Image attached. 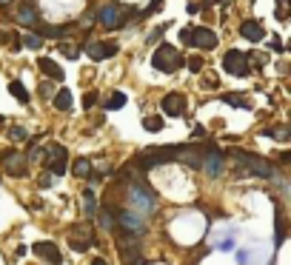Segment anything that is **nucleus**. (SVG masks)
Instances as JSON below:
<instances>
[{
	"label": "nucleus",
	"mask_w": 291,
	"mask_h": 265,
	"mask_svg": "<svg viewBox=\"0 0 291 265\" xmlns=\"http://www.w3.org/2000/svg\"><path fill=\"white\" fill-rule=\"evenodd\" d=\"M177 157H180V146H160V149H146L137 160L143 168H154V165L177 162Z\"/></svg>",
	"instance_id": "obj_1"
},
{
	"label": "nucleus",
	"mask_w": 291,
	"mask_h": 265,
	"mask_svg": "<svg viewBox=\"0 0 291 265\" xmlns=\"http://www.w3.org/2000/svg\"><path fill=\"white\" fill-rule=\"evenodd\" d=\"M152 66L157 71H163V74H172V71H177L180 66H183V57H180V52H177L175 46H157V52L152 54Z\"/></svg>",
	"instance_id": "obj_2"
},
{
	"label": "nucleus",
	"mask_w": 291,
	"mask_h": 265,
	"mask_svg": "<svg viewBox=\"0 0 291 265\" xmlns=\"http://www.w3.org/2000/svg\"><path fill=\"white\" fill-rule=\"evenodd\" d=\"M237 162H240V168H243L245 174H254V177H263V180L274 177V168H271L263 157H257V154H243V151H237Z\"/></svg>",
	"instance_id": "obj_3"
},
{
	"label": "nucleus",
	"mask_w": 291,
	"mask_h": 265,
	"mask_svg": "<svg viewBox=\"0 0 291 265\" xmlns=\"http://www.w3.org/2000/svg\"><path fill=\"white\" fill-rule=\"evenodd\" d=\"M126 17H128V9L126 6H117V3H106L103 9L97 12V20L106 29H120V26L126 23Z\"/></svg>",
	"instance_id": "obj_4"
},
{
	"label": "nucleus",
	"mask_w": 291,
	"mask_h": 265,
	"mask_svg": "<svg viewBox=\"0 0 291 265\" xmlns=\"http://www.w3.org/2000/svg\"><path fill=\"white\" fill-rule=\"evenodd\" d=\"M128 200H131V206L137 208L140 214H154V203H157V197L152 194V191H146L143 185H131L128 188Z\"/></svg>",
	"instance_id": "obj_5"
},
{
	"label": "nucleus",
	"mask_w": 291,
	"mask_h": 265,
	"mask_svg": "<svg viewBox=\"0 0 291 265\" xmlns=\"http://www.w3.org/2000/svg\"><path fill=\"white\" fill-rule=\"evenodd\" d=\"M223 69L229 71L232 77H245L248 74V57H245L243 52H237V49H232V52H226V57H223Z\"/></svg>",
	"instance_id": "obj_6"
},
{
	"label": "nucleus",
	"mask_w": 291,
	"mask_h": 265,
	"mask_svg": "<svg viewBox=\"0 0 291 265\" xmlns=\"http://www.w3.org/2000/svg\"><path fill=\"white\" fill-rule=\"evenodd\" d=\"M200 165H203V171L209 174V177H220V171H223V151L211 146V149L200 157Z\"/></svg>",
	"instance_id": "obj_7"
},
{
	"label": "nucleus",
	"mask_w": 291,
	"mask_h": 265,
	"mask_svg": "<svg viewBox=\"0 0 291 265\" xmlns=\"http://www.w3.org/2000/svg\"><path fill=\"white\" fill-rule=\"evenodd\" d=\"M32 251L37 254V260H43V263H49V265H60L63 263V254H60V248L55 245V242H37Z\"/></svg>",
	"instance_id": "obj_8"
},
{
	"label": "nucleus",
	"mask_w": 291,
	"mask_h": 265,
	"mask_svg": "<svg viewBox=\"0 0 291 265\" xmlns=\"http://www.w3.org/2000/svg\"><path fill=\"white\" fill-rule=\"evenodd\" d=\"M83 49H86V54L92 60H106V57H115L117 54V43H100V40H92Z\"/></svg>",
	"instance_id": "obj_9"
},
{
	"label": "nucleus",
	"mask_w": 291,
	"mask_h": 265,
	"mask_svg": "<svg viewBox=\"0 0 291 265\" xmlns=\"http://www.w3.org/2000/svg\"><path fill=\"white\" fill-rule=\"evenodd\" d=\"M188 46H200V49H217V35L209 32V29H191V37H188Z\"/></svg>",
	"instance_id": "obj_10"
},
{
	"label": "nucleus",
	"mask_w": 291,
	"mask_h": 265,
	"mask_svg": "<svg viewBox=\"0 0 291 265\" xmlns=\"http://www.w3.org/2000/svg\"><path fill=\"white\" fill-rule=\"evenodd\" d=\"M3 165H6V171L12 177H20L26 171V157H20L14 149H9V151H3Z\"/></svg>",
	"instance_id": "obj_11"
},
{
	"label": "nucleus",
	"mask_w": 291,
	"mask_h": 265,
	"mask_svg": "<svg viewBox=\"0 0 291 265\" xmlns=\"http://www.w3.org/2000/svg\"><path fill=\"white\" fill-rule=\"evenodd\" d=\"M163 111L166 114H186V97L183 94H166L163 97Z\"/></svg>",
	"instance_id": "obj_12"
},
{
	"label": "nucleus",
	"mask_w": 291,
	"mask_h": 265,
	"mask_svg": "<svg viewBox=\"0 0 291 265\" xmlns=\"http://www.w3.org/2000/svg\"><path fill=\"white\" fill-rule=\"evenodd\" d=\"M117 222L128 231V234H143V219L137 214H131V211H120L117 214Z\"/></svg>",
	"instance_id": "obj_13"
},
{
	"label": "nucleus",
	"mask_w": 291,
	"mask_h": 265,
	"mask_svg": "<svg viewBox=\"0 0 291 265\" xmlns=\"http://www.w3.org/2000/svg\"><path fill=\"white\" fill-rule=\"evenodd\" d=\"M240 35H243L245 40H251V43H260V40L266 37V29L257 23V20H245V23L240 26Z\"/></svg>",
	"instance_id": "obj_14"
},
{
	"label": "nucleus",
	"mask_w": 291,
	"mask_h": 265,
	"mask_svg": "<svg viewBox=\"0 0 291 265\" xmlns=\"http://www.w3.org/2000/svg\"><path fill=\"white\" fill-rule=\"evenodd\" d=\"M17 23L26 26V29H35V23H40V17H37V12L32 6H20L17 9Z\"/></svg>",
	"instance_id": "obj_15"
},
{
	"label": "nucleus",
	"mask_w": 291,
	"mask_h": 265,
	"mask_svg": "<svg viewBox=\"0 0 291 265\" xmlns=\"http://www.w3.org/2000/svg\"><path fill=\"white\" fill-rule=\"evenodd\" d=\"M37 69L43 71L46 77H52V80H63V69H60L55 60H49V57H40V63H37Z\"/></svg>",
	"instance_id": "obj_16"
},
{
	"label": "nucleus",
	"mask_w": 291,
	"mask_h": 265,
	"mask_svg": "<svg viewBox=\"0 0 291 265\" xmlns=\"http://www.w3.org/2000/svg\"><path fill=\"white\" fill-rule=\"evenodd\" d=\"M43 157H49V160H43V162H55V160H66L69 154H66V149H63V146L52 143L49 149H43Z\"/></svg>",
	"instance_id": "obj_17"
},
{
	"label": "nucleus",
	"mask_w": 291,
	"mask_h": 265,
	"mask_svg": "<svg viewBox=\"0 0 291 265\" xmlns=\"http://www.w3.org/2000/svg\"><path fill=\"white\" fill-rule=\"evenodd\" d=\"M52 103H55V108H60V111H69V108H71V92H69V89L58 92L55 97H52Z\"/></svg>",
	"instance_id": "obj_18"
},
{
	"label": "nucleus",
	"mask_w": 291,
	"mask_h": 265,
	"mask_svg": "<svg viewBox=\"0 0 291 265\" xmlns=\"http://www.w3.org/2000/svg\"><path fill=\"white\" fill-rule=\"evenodd\" d=\"M35 29L40 32L37 37H63L66 29H58V26H43V23H35Z\"/></svg>",
	"instance_id": "obj_19"
},
{
	"label": "nucleus",
	"mask_w": 291,
	"mask_h": 265,
	"mask_svg": "<svg viewBox=\"0 0 291 265\" xmlns=\"http://www.w3.org/2000/svg\"><path fill=\"white\" fill-rule=\"evenodd\" d=\"M9 92H12V97L14 100H20V103H29V92H26L20 83L14 80V83H9Z\"/></svg>",
	"instance_id": "obj_20"
},
{
	"label": "nucleus",
	"mask_w": 291,
	"mask_h": 265,
	"mask_svg": "<svg viewBox=\"0 0 291 265\" xmlns=\"http://www.w3.org/2000/svg\"><path fill=\"white\" fill-rule=\"evenodd\" d=\"M83 211H86V217H94V214H97V203H94L92 191H86V194H83Z\"/></svg>",
	"instance_id": "obj_21"
},
{
	"label": "nucleus",
	"mask_w": 291,
	"mask_h": 265,
	"mask_svg": "<svg viewBox=\"0 0 291 265\" xmlns=\"http://www.w3.org/2000/svg\"><path fill=\"white\" fill-rule=\"evenodd\" d=\"M71 171H74V177H80V180H83V177H89V174H92V162H89V160H77Z\"/></svg>",
	"instance_id": "obj_22"
},
{
	"label": "nucleus",
	"mask_w": 291,
	"mask_h": 265,
	"mask_svg": "<svg viewBox=\"0 0 291 265\" xmlns=\"http://www.w3.org/2000/svg\"><path fill=\"white\" fill-rule=\"evenodd\" d=\"M266 137H274V140H289V128L286 126H271V128H266Z\"/></svg>",
	"instance_id": "obj_23"
},
{
	"label": "nucleus",
	"mask_w": 291,
	"mask_h": 265,
	"mask_svg": "<svg viewBox=\"0 0 291 265\" xmlns=\"http://www.w3.org/2000/svg\"><path fill=\"white\" fill-rule=\"evenodd\" d=\"M20 43H23L26 49H32V52H37V49L43 46V37H37V35H23V37H20Z\"/></svg>",
	"instance_id": "obj_24"
},
{
	"label": "nucleus",
	"mask_w": 291,
	"mask_h": 265,
	"mask_svg": "<svg viewBox=\"0 0 291 265\" xmlns=\"http://www.w3.org/2000/svg\"><path fill=\"white\" fill-rule=\"evenodd\" d=\"M126 106V94L123 92H115L109 100H106V108H123Z\"/></svg>",
	"instance_id": "obj_25"
},
{
	"label": "nucleus",
	"mask_w": 291,
	"mask_h": 265,
	"mask_svg": "<svg viewBox=\"0 0 291 265\" xmlns=\"http://www.w3.org/2000/svg\"><path fill=\"white\" fill-rule=\"evenodd\" d=\"M143 128H146V131H160V128H163V117H146V120H143Z\"/></svg>",
	"instance_id": "obj_26"
},
{
	"label": "nucleus",
	"mask_w": 291,
	"mask_h": 265,
	"mask_svg": "<svg viewBox=\"0 0 291 265\" xmlns=\"http://www.w3.org/2000/svg\"><path fill=\"white\" fill-rule=\"evenodd\" d=\"M0 43H3V46H9V49H17L20 40H17V35H12V32H0Z\"/></svg>",
	"instance_id": "obj_27"
},
{
	"label": "nucleus",
	"mask_w": 291,
	"mask_h": 265,
	"mask_svg": "<svg viewBox=\"0 0 291 265\" xmlns=\"http://www.w3.org/2000/svg\"><path fill=\"white\" fill-rule=\"evenodd\" d=\"M223 100H226L229 106H237V108H245V106H248V103L243 100V97H240V94H226Z\"/></svg>",
	"instance_id": "obj_28"
},
{
	"label": "nucleus",
	"mask_w": 291,
	"mask_h": 265,
	"mask_svg": "<svg viewBox=\"0 0 291 265\" xmlns=\"http://www.w3.org/2000/svg\"><path fill=\"white\" fill-rule=\"evenodd\" d=\"M58 49H60V52H63V54H66L69 60H77V54H80V52H77V49L71 46V43H60Z\"/></svg>",
	"instance_id": "obj_29"
},
{
	"label": "nucleus",
	"mask_w": 291,
	"mask_h": 265,
	"mask_svg": "<svg viewBox=\"0 0 291 265\" xmlns=\"http://www.w3.org/2000/svg\"><path fill=\"white\" fill-rule=\"evenodd\" d=\"M183 63H186L188 69L194 71V74H200V71H203V60H200L197 54H194V57H188V60H183Z\"/></svg>",
	"instance_id": "obj_30"
},
{
	"label": "nucleus",
	"mask_w": 291,
	"mask_h": 265,
	"mask_svg": "<svg viewBox=\"0 0 291 265\" xmlns=\"http://www.w3.org/2000/svg\"><path fill=\"white\" fill-rule=\"evenodd\" d=\"M9 137H12V140H17V143H23V140L29 137V134H26V128H20V126H17V128H12V131H9Z\"/></svg>",
	"instance_id": "obj_31"
},
{
	"label": "nucleus",
	"mask_w": 291,
	"mask_h": 265,
	"mask_svg": "<svg viewBox=\"0 0 291 265\" xmlns=\"http://www.w3.org/2000/svg\"><path fill=\"white\" fill-rule=\"evenodd\" d=\"M52 174H58V177L60 174H66V160H55L52 162Z\"/></svg>",
	"instance_id": "obj_32"
},
{
	"label": "nucleus",
	"mask_w": 291,
	"mask_h": 265,
	"mask_svg": "<svg viewBox=\"0 0 291 265\" xmlns=\"http://www.w3.org/2000/svg\"><path fill=\"white\" fill-rule=\"evenodd\" d=\"M40 97H55V89H52V83H40Z\"/></svg>",
	"instance_id": "obj_33"
},
{
	"label": "nucleus",
	"mask_w": 291,
	"mask_h": 265,
	"mask_svg": "<svg viewBox=\"0 0 291 265\" xmlns=\"http://www.w3.org/2000/svg\"><path fill=\"white\" fill-rule=\"evenodd\" d=\"M94 103H97V92H89L86 97H83V108H92Z\"/></svg>",
	"instance_id": "obj_34"
},
{
	"label": "nucleus",
	"mask_w": 291,
	"mask_h": 265,
	"mask_svg": "<svg viewBox=\"0 0 291 265\" xmlns=\"http://www.w3.org/2000/svg\"><path fill=\"white\" fill-rule=\"evenodd\" d=\"M100 222H103L106 228H115V217H112L109 211H103V214H100Z\"/></svg>",
	"instance_id": "obj_35"
},
{
	"label": "nucleus",
	"mask_w": 291,
	"mask_h": 265,
	"mask_svg": "<svg viewBox=\"0 0 291 265\" xmlns=\"http://www.w3.org/2000/svg\"><path fill=\"white\" fill-rule=\"evenodd\" d=\"M52 177H55V174H40V180H37L40 188H49V185H52Z\"/></svg>",
	"instance_id": "obj_36"
},
{
	"label": "nucleus",
	"mask_w": 291,
	"mask_h": 265,
	"mask_svg": "<svg viewBox=\"0 0 291 265\" xmlns=\"http://www.w3.org/2000/svg\"><path fill=\"white\" fill-rule=\"evenodd\" d=\"M271 49H274V52H280V54H283V52H286V46H283V43H280L277 37H274V40H271Z\"/></svg>",
	"instance_id": "obj_37"
},
{
	"label": "nucleus",
	"mask_w": 291,
	"mask_h": 265,
	"mask_svg": "<svg viewBox=\"0 0 291 265\" xmlns=\"http://www.w3.org/2000/svg\"><path fill=\"white\" fill-rule=\"evenodd\" d=\"M203 137H206V128H194V140H203Z\"/></svg>",
	"instance_id": "obj_38"
},
{
	"label": "nucleus",
	"mask_w": 291,
	"mask_h": 265,
	"mask_svg": "<svg viewBox=\"0 0 291 265\" xmlns=\"http://www.w3.org/2000/svg\"><path fill=\"white\" fill-rule=\"evenodd\" d=\"M214 3H232V0H206V6H214Z\"/></svg>",
	"instance_id": "obj_39"
},
{
	"label": "nucleus",
	"mask_w": 291,
	"mask_h": 265,
	"mask_svg": "<svg viewBox=\"0 0 291 265\" xmlns=\"http://www.w3.org/2000/svg\"><path fill=\"white\" fill-rule=\"evenodd\" d=\"M92 265H109V263H106V260H100V257H97V260H92Z\"/></svg>",
	"instance_id": "obj_40"
},
{
	"label": "nucleus",
	"mask_w": 291,
	"mask_h": 265,
	"mask_svg": "<svg viewBox=\"0 0 291 265\" xmlns=\"http://www.w3.org/2000/svg\"><path fill=\"white\" fill-rule=\"evenodd\" d=\"M0 3H6V0H0Z\"/></svg>",
	"instance_id": "obj_41"
}]
</instances>
